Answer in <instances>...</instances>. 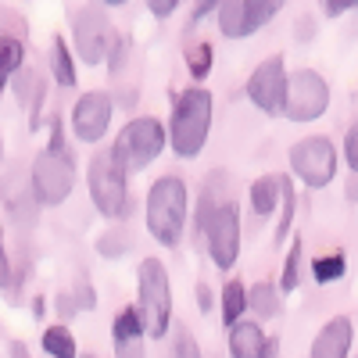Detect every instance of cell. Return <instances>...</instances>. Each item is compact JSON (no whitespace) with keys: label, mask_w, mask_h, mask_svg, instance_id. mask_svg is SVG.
<instances>
[{"label":"cell","mask_w":358,"mask_h":358,"mask_svg":"<svg viewBox=\"0 0 358 358\" xmlns=\"http://www.w3.org/2000/svg\"><path fill=\"white\" fill-rule=\"evenodd\" d=\"M212 118H215V97L208 86H187L179 90L176 101H172V115H169V147L176 151V158H197L208 136H212Z\"/></svg>","instance_id":"obj_1"},{"label":"cell","mask_w":358,"mask_h":358,"mask_svg":"<svg viewBox=\"0 0 358 358\" xmlns=\"http://www.w3.org/2000/svg\"><path fill=\"white\" fill-rule=\"evenodd\" d=\"M187 212H190V194L187 183L179 176H158L147 187V201H143V222L147 233L155 236L162 248H179L187 229Z\"/></svg>","instance_id":"obj_2"},{"label":"cell","mask_w":358,"mask_h":358,"mask_svg":"<svg viewBox=\"0 0 358 358\" xmlns=\"http://www.w3.org/2000/svg\"><path fill=\"white\" fill-rule=\"evenodd\" d=\"M136 315L147 341H162L172 330V283L162 258L147 255L136 265Z\"/></svg>","instance_id":"obj_3"},{"label":"cell","mask_w":358,"mask_h":358,"mask_svg":"<svg viewBox=\"0 0 358 358\" xmlns=\"http://www.w3.org/2000/svg\"><path fill=\"white\" fill-rule=\"evenodd\" d=\"M169 147V133H165V122L162 118H155V115H136V118H129V122L118 129V136H115V143L108 147V155L126 169V176L129 172H140V169H147L162 151Z\"/></svg>","instance_id":"obj_4"},{"label":"cell","mask_w":358,"mask_h":358,"mask_svg":"<svg viewBox=\"0 0 358 358\" xmlns=\"http://www.w3.org/2000/svg\"><path fill=\"white\" fill-rule=\"evenodd\" d=\"M86 187H90V201H94V208L104 219L122 222L129 215V176L108 151H97L90 158Z\"/></svg>","instance_id":"obj_5"},{"label":"cell","mask_w":358,"mask_h":358,"mask_svg":"<svg viewBox=\"0 0 358 358\" xmlns=\"http://www.w3.org/2000/svg\"><path fill=\"white\" fill-rule=\"evenodd\" d=\"M29 179H33V190L40 208H57L65 204L72 187H76V162L69 151H43L33 158V169H29Z\"/></svg>","instance_id":"obj_6"},{"label":"cell","mask_w":358,"mask_h":358,"mask_svg":"<svg viewBox=\"0 0 358 358\" xmlns=\"http://www.w3.org/2000/svg\"><path fill=\"white\" fill-rule=\"evenodd\" d=\"M287 162H290V172L301 179L305 187L322 190V187H330L334 176H337V147H334L330 136H305L290 147Z\"/></svg>","instance_id":"obj_7"},{"label":"cell","mask_w":358,"mask_h":358,"mask_svg":"<svg viewBox=\"0 0 358 358\" xmlns=\"http://www.w3.org/2000/svg\"><path fill=\"white\" fill-rule=\"evenodd\" d=\"M330 108V83L315 69H297L287 72V97H283V115L290 122H315Z\"/></svg>","instance_id":"obj_8"},{"label":"cell","mask_w":358,"mask_h":358,"mask_svg":"<svg viewBox=\"0 0 358 358\" xmlns=\"http://www.w3.org/2000/svg\"><path fill=\"white\" fill-rule=\"evenodd\" d=\"M118 36V29L108 22V15L101 8H83L72 15V54L83 65H104L108 47Z\"/></svg>","instance_id":"obj_9"},{"label":"cell","mask_w":358,"mask_h":358,"mask_svg":"<svg viewBox=\"0 0 358 358\" xmlns=\"http://www.w3.org/2000/svg\"><path fill=\"white\" fill-rule=\"evenodd\" d=\"M280 0H226L215 8V25L226 40H248L280 15Z\"/></svg>","instance_id":"obj_10"},{"label":"cell","mask_w":358,"mask_h":358,"mask_svg":"<svg viewBox=\"0 0 358 358\" xmlns=\"http://www.w3.org/2000/svg\"><path fill=\"white\" fill-rule=\"evenodd\" d=\"M204 244L219 273H229L236 265V258H241V208H236V201H226L215 212V219L204 229Z\"/></svg>","instance_id":"obj_11"},{"label":"cell","mask_w":358,"mask_h":358,"mask_svg":"<svg viewBox=\"0 0 358 358\" xmlns=\"http://www.w3.org/2000/svg\"><path fill=\"white\" fill-rule=\"evenodd\" d=\"M111 115H115V97L108 94V90H90V94H83L72 108V133L79 143L94 147L108 136L111 129Z\"/></svg>","instance_id":"obj_12"},{"label":"cell","mask_w":358,"mask_h":358,"mask_svg":"<svg viewBox=\"0 0 358 358\" xmlns=\"http://www.w3.org/2000/svg\"><path fill=\"white\" fill-rule=\"evenodd\" d=\"M248 101L262 115H283V97H287V65L283 57L273 54L248 76Z\"/></svg>","instance_id":"obj_13"},{"label":"cell","mask_w":358,"mask_h":358,"mask_svg":"<svg viewBox=\"0 0 358 358\" xmlns=\"http://www.w3.org/2000/svg\"><path fill=\"white\" fill-rule=\"evenodd\" d=\"M0 197H4V208L8 215L25 229V226H36V215H40V201H36V190H33V179L22 169H11L4 176V187H0Z\"/></svg>","instance_id":"obj_14"},{"label":"cell","mask_w":358,"mask_h":358,"mask_svg":"<svg viewBox=\"0 0 358 358\" xmlns=\"http://www.w3.org/2000/svg\"><path fill=\"white\" fill-rule=\"evenodd\" d=\"M111 344H115V358H143L147 355V334H143L133 305L118 308V315L111 319Z\"/></svg>","instance_id":"obj_15"},{"label":"cell","mask_w":358,"mask_h":358,"mask_svg":"<svg viewBox=\"0 0 358 358\" xmlns=\"http://www.w3.org/2000/svg\"><path fill=\"white\" fill-rule=\"evenodd\" d=\"M351 341H355L351 319L348 315H334L330 322L319 326L308 358H348L351 355Z\"/></svg>","instance_id":"obj_16"},{"label":"cell","mask_w":358,"mask_h":358,"mask_svg":"<svg viewBox=\"0 0 358 358\" xmlns=\"http://www.w3.org/2000/svg\"><path fill=\"white\" fill-rule=\"evenodd\" d=\"M11 90H15V97H18V104L33 115V129H36V122H40V108H43V97H47V79H43V72L33 65V69H22L15 79H11Z\"/></svg>","instance_id":"obj_17"},{"label":"cell","mask_w":358,"mask_h":358,"mask_svg":"<svg viewBox=\"0 0 358 358\" xmlns=\"http://www.w3.org/2000/svg\"><path fill=\"white\" fill-rule=\"evenodd\" d=\"M265 330L262 322H251V319H241L236 326H229V355L233 358H262L265 351Z\"/></svg>","instance_id":"obj_18"},{"label":"cell","mask_w":358,"mask_h":358,"mask_svg":"<svg viewBox=\"0 0 358 358\" xmlns=\"http://www.w3.org/2000/svg\"><path fill=\"white\" fill-rule=\"evenodd\" d=\"M47 62H50V76L54 83L62 86V90H72L79 83V69H76V54L72 47L62 40V36H54L50 40V50H47Z\"/></svg>","instance_id":"obj_19"},{"label":"cell","mask_w":358,"mask_h":358,"mask_svg":"<svg viewBox=\"0 0 358 358\" xmlns=\"http://www.w3.org/2000/svg\"><path fill=\"white\" fill-rule=\"evenodd\" d=\"M248 197H251V212L258 219H268L280 208V176H258L248 190Z\"/></svg>","instance_id":"obj_20"},{"label":"cell","mask_w":358,"mask_h":358,"mask_svg":"<svg viewBox=\"0 0 358 358\" xmlns=\"http://www.w3.org/2000/svg\"><path fill=\"white\" fill-rule=\"evenodd\" d=\"M219 312H222V326H236L248 312V287L241 280H226L222 283V294H219Z\"/></svg>","instance_id":"obj_21"},{"label":"cell","mask_w":358,"mask_h":358,"mask_svg":"<svg viewBox=\"0 0 358 358\" xmlns=\"http://www.w3.org/2000/svg\"><path fill=\"white\" fill-rule=\"evenodd\" d=\"M22 69H25V43H22V36L0 33V90H4V83H11Z\"/></svg>","instance_id":"obj_22"},{"label":"cell","mask_w":358,"mask_h":358,"mask_svg":"<svg viewBox=\"0 0 358 358\" xmlns=\"http://www.w3.org/2000/svg\"><path fill=\"white\" fill-rule=\"evenodd\" d=\"M280 308H283V301H280V287L276 283L262 280V283H255L248 290V312H255L258 319H276Z\"/></svg>","instance_id":"obj_23"},{"label":"cell","mask_w":358,"mask_h":358,"mask_svg":"<svg viewBox=\"0 0 358 358\" xmlns=\"http://www.w3.org/2000/svg\"><path fill=\"white\" fill-rule=\"evenodd\" d=\"M129 251H133V233H129L122 222L108 226V229L97 236V255H101V258H108V262H115V258H126Z\"/></svg>","instance_id":"obj_24"},{"label":"cell","mask_w":358,"mask_h":358,"mask_svg":"<svg viewBox=\"0 0 358 358\" xmlns=\"http://www.w3.org/2000/svg\"><path fill=\"white\" fill-rule=\"evenodd\" d=\"M40 341H43L47 358H79V351H76V337H72V330H69L65 322L47 326Z\"/></svg>","instance_id":"obj_25"},{"label":"cell","mask_w":358,"mask_h":358,"mask_svg":"<svg viewBox=\"0 0 358 358\" xmlns=\"http://www.w3.org/2000/svg\"><path fill=\"white\" fill-rule=\"evenodd\" d=\"M183 62H187V72H190L194 86H201L215 69V47L212 43H194L190 50H183Z\"/></svg>","instance_id":"obj_26"},{"label":"cell","mask_w":358,"mask_h":358,"mask_svg":"<svg viewBox=\"0 0 358 358\" xmlns=\"http://www.w3.org/2000/svg\"><path fill=\"white\" fill-rule=\"evenodd\" d=\"M301 262H305V244L301 236L290 241V251L283 258V273H280V294H294L297 283H301Z\"/></svg>","instance_id":"obj_27"},{"label":"cell","mask_w":358,"mask_h":358,"mask_svg":"<svg viewBox=\"0 0 358 358\" xmlns=\"http://www.w3.org/2000/svg\"><path fill=\"white\" fill-rule=\"evenodd\" d=\"M344 273H348V258H344V251L319 255V258L312 262V276H315V283H322V287L344 280Z\"/></svg>","instance_id":"obj_28"},{"label":"cell","mask_w":358,"mask_h":358,"mask_svg":"<svg viewBox=\"0 0 358 358\" xmlns=\"http://www.w3.org/2000/svg\"><path fill=\"white\" fill-rule=\"evenodd\" d=\"M294 183H290V176H280V222H276V244H283L287 236H290V226H294Z\"/></svg>","instance_id":"obj_29"},{"label":"cell","mask_w":358,"mask_h":358,"mask_svg":"<svg viewBox=\"0 0 358 358\" xmlns=\"http://www.w3.org/2000/svg\"><path fill=\"white\" fill-rule=\"evenodd\" d=\"M169 334H172V358H201V344L187 322H176Z\"/></svg>","instance_id":"obj_30"},{"label":"cell","mask_w":358,"mask_h":358,"mask_svg":"<svg viewBox=\"0 0 358 358\" xmlns=\"http://www.w3.org/2000/svg\"><path fill=\"white\" fill-rule=\"evenodd\" d=\"M126 62H129V40H126V36H115V40H111V47H108V57H104V65H108V72H111V79H115V83L122 79Z\"/></svg>","instance_id":"obj_31"},{"label":"cell","mask_w":358,"mask_h":358,"mask_svg":"<svg viewBox=\"0 0 358 358\" xmlns=\"http://www.w3.org/2000/svg\"><path fill=\"white\" fill-rule=\"evenodd\" d=\"M69 294H72V301H76L79 312H94V308H97V290H94V283H90L86 276H79Z\"/></svg>","instance_id":"obj_32"},{"label":"cell","mask_w":358,"mask_h":358,"mask_svg":"<svg viewBox=\"0 0 358 358\" xmlns=\"http://www.w3.org/2000/svg\"><path fill=\"white\" fill-rule=\"evenodd\" d=\"M344 162H348V169L358 172V118L351 122V129H348V136H344Z\"/></svg>","instance_id":"obj_33"},{"label":"cell","mask_w":358,"mask_h":358,"mask_svg":"<svg viewBox=\"0 0 358 358\" xmlns=\"http://www.w3.org/2000/svg\"><path fill=\"white\" fill-rule=\"evenodd\" d=\"M194 297H197V312L201 315H208L215 308V294H212V287H208L204 280H197V287H194Z\"/></svg>","instance_id":"obj_34"},{"label":"cell","mask_w":358,"mask_h":358,"mask_svg":"<svg viewBox=\"0 0 358 358\" xmlns=\"http://www.w3.org/2000/svg\"><path fill=\"white\" fill-rule=\"evenodd\" d=\"M47 151H69L65 147V122L62 118H50V140H47Z\"/></svg>","instance_id":"obj_35"},{"label":"cell","mask_w":358,"mask_h":358,"mask_svg":"<svg viewBox=\"0 0 358 358\" xmlns=\"http://www.w3.org/2000/svg\"><path fill=\"white\" fill-rule=\"evenodd\" d=\"M11 283H15L11 258H8V248H4V236H0V290H11Z\"/></svg>","instance_id":"obj_36"},{"label":"cell","mask_w":358,"mask_h":358,"mask_svg":"<svg viewBox=\"0 0 358 358\" xmlns=\"http://www.w3.org/2000/svg\"><path fill=\"white\" fill-rule=\"evenodd\" d=\"M54 305H57V315H62L65 326H69V319L79 315V308H76V301H72V294H69V290H65V294H57V301H54Z\"/></svg>","instance_id":"obj_37"},{"label":"cell","mask_w":358,"mask_h":358,"mask_svg":"<svg viewBox=\"0 0 358 358\" xmlns=\"http://www.w3.org/2000/svg\"><path fill=\"white\" fill-rule=\"evenodd\" d=\"M147 11H151L155 18H172V15H176V0H151V4H147Z\"/></svg>","instance_id":"obj_38"},{"label":"cell","mask_w":358,"mask_h":358,"mask_svg":"<svg viewBox=\"0 0 358 358\" xmlns=\"http://www.w3.org/2000/svg\"><path fill=\"white\" fill-rule=\"evenodd\" d=\"M351 8H358L355 0H330V4H322V15H326V18H337V15H344V11H351Z\"/></svg>","instance_id":"obj_39"},{"label":"cell","mask_w":358,"mask_h":358,"mask_svg":"<svg viewBox=\"0 0 358 358\" xmlns=\"http://www.w3.org/2000/svg\"><path fill=\"white\" fill-rule=\"evenodd\" d=\"M215 8H219V4H197V8H194V15H190V22H187V25H190V29H194V25H201V22H204V18H208V15H215Z\"/></svg>","instance_id":"obj_40"},{"label":"cell","mask_w":358,"mask_h":358,"mask_svg":"<svg viewBox=\"0 0 358 358\" xmlns=\"http://www.w3.org/2000/svg\"><path fill=\"white\" fill-rule=\"evenodd\" d=\"M8 355H11V358H33V351H29L22 341H11V344H8Z\"/></svg>","instance_id":"obj_41"},{"label":"cell","mask_w":358,"mask_h":358,"mask_svg":"<svg viewBox=\"0 0 358 358\" xmlns=\"http://www.w3.org/2000/svg\"><path fill=\"white\" fill-rule=\"evenodd\" d=\"M276 351H280V341H276V337H268V341H265V351H262V358H276Z\"/></svg>","instance_id":"obj_42"},{"label":"cell","mask_w":358,"mask_h":358,"mask_svg":"<svg viewBox=\"0 0 358 358\" xmlns=\"http://www.w3.org/2000/svg\"><path fill=\"white\" fill-rule=\"evenodd\" d=\"M43 312H47V297H33V315L40 319Z\"/></svg>","instance_id":"obj_43"},{"label":"cell","mask_w":358,"mask_h":358,"mask_svg":"<svg viewBox=\"0 0 358 358\" xmlns=\"http://www.w3.org/2000/svg\"><path fill=\"white\" fill-rule=\"evenodd\" d=\"M0 165H4V140H0Z\"/></svg>","instance_id":"obj_44"},{"label":"cell","mask_w":358,"mask_h":358,"mask_svg":"<svg viewBox=\"0 0 358 358\" xmlns=\"http://www.w3.org/2000/svg\"><path fill=\"white\" fill-rule=\"evenodd\" d=\"M79 358H101V355H94V351H86V355H79Z\"/></svg>","instance_id":"obj_45"},{"label":"cell","mask_w":358,"mask_h":358,"mask_svg":"<svg viewBox=\"0 0 358 358\" xmlns=\"http://www.w3.org/2000/svg\"><path fill=\"white\" fill-rule=\"evenodd\" d=\"M355 358H358V355H355Z\"/></svg>","instance_id":"obj_46"}]
</instances>
